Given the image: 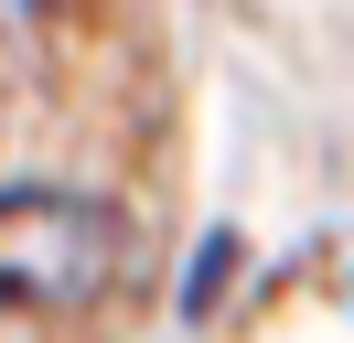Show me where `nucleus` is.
Wrapping results in <instances>:
<instances>
[{"mask_svg": "<svg viewBox=\"0 0 354 343\" xmlns=\"http://www.w3.org/2000/svg\"><path fill=\"white\" fill-rule=\"evenodd\" d=\"M118 247H129L118 204L54 193V183H11L0 193V311L11 322H75L86 300H108Z\"/></svg>", "mask_w": 354, "mask_h": 343, "instance_id": "obj_1", "label": "nucleus"}, {"mask_svg": "<svg viewBox=\"0 0 354 343\" xmlns=\"http://www.w3.org/2000/svg\"><path fill=\"white\" fill-rule=\"evenodd\" d=\"M44 11H54V0H0V21H11V33H32Z\"/></svg>", "mask_w": 354, "mask_h": 343, "instance_id": "obj_2", "label": "nucleus"}]
</instances>
